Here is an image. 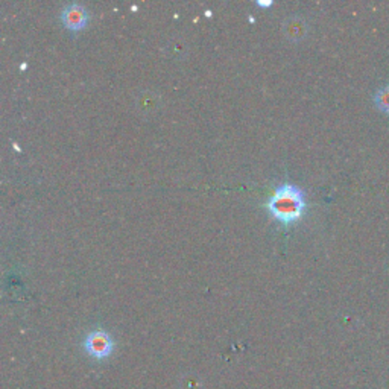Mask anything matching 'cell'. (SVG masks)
I'll return each instance as SVG.
<instances>
[{"label":"cell","instance_id":"1","mask_svg":"<svg viewBox=\"0 0 389 389\" xmlns=\"http://www.w3.org/2000/svg\"><path fill=\"white\" fill-rule=\"evenodd\" d=\"M265 207L268 211L285 225L295 222L306 210V198L304 192L294 182L285 181L275 187Z\"/></svg>","mask_w":389,"mask_h":389},{"label":"cell","instance_id":"2","mask_svg":"<svg viewBox=\"0 0 389 389\" xmlns=\"http://www.w3.org/2000/svg\"><path fill=\"white\" fill-rule=\"evenodd\" d=\"M84 346H86V350L91 357L104 359L111 355L115 342H113V338L107 333V331L97 329V330L90 331V333L87 335Z\"/></svg>","mask_w":389,"mask_h":389},{"label":"cell","instance_id":"3","mask_svg":"<svg viewBox=\"0 0 389 389\" xmlns=\"http://www.w3.org/2000/svg\"><path fill=\"white\" fill-rule=\"evenodd\" d=\"M61 20L69 30H82L89 22V11L81 3H69L61 11Z\"/></svg>","mask_w":389,"mask_h":389},{"label":"cell","instance_id":"4","mask_svg":"<svg viewBox=\"0 0 389 389\" xmlns=\"http://www.w3.org/2000/svg\"><path fill=\"white\" fill-rule=\"evenodd\" d=\"M285 34L289 38H301L306 34V22L300 17H291L285 22Z\"/></svg>","mask_w":389,"mask_h":389},{"label":"cell","instance_id":"5","mask_svg":"<svg viewBox=\"0 0 389 389\" xmlns=\"http://www.w3.org/2000/svg\"><path fill=\"white\" fill-rule=\"evenodd\" d=\"M374 102H376L377 108H379L380 111L389 113V86L380 87V89L377 90L376 96H374Z\"/></svg>","mask_w":389,"mask_h":389},{"label":"cell","instance_id":"6","mask_svg":"<svg viewBox=\"0 0 389 389\" xmlns=\"http://www.w3.org/2000/svg\"><path fill=\"white\" fill-rule=\"evenodd\" d=\"M256 3L260 6H270L272 3V0H257Z\"/></svg>","mask_w":389,"mask_h":389}]
</instances>
